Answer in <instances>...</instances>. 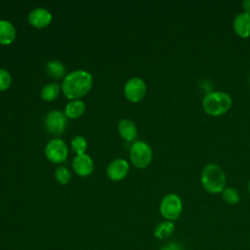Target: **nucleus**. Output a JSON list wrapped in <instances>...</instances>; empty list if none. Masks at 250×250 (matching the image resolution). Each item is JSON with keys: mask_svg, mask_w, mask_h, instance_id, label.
Here are the masks:
<instances>
[{"mask_svg": "<svg viewBox=\"0 0 250 250\" xmlns=\"http://www.w3.org/2000/svg\"><path fill=\"white\" fill-rule=\"evenodd\" d=\"M93 85L90 72L82 69L74 70L66 74L62 83V90L69 100H76L86 95Z\"/></svg>", "mask_w": 250, "mask_h": 250, "instance_id": "nucleus-1", "label": "nucleus"}, {"mask_svg": "<svg viewBox=\"0 0 250 250\" xmlns=\"http://www.w3.org/2000/svg\"><path fill=\"white\" fill-rule=\"evenodd\" d=\"M200 182L207 192L217 194L227 187V176L216 163H207L201 171Z\"/></svg>", "mask_w": 250, "mask_h": 250, "instance_id": "nucleus-2", "label": "nucleus"}, {"mask_svg": "<svg viewBox=\"0 0 250 250\" xmlns=\"http://www.w3.org/2000/svg\"><path fill=\"white\" fill-rule=\"evenodd\" d=\"M231 105V97L224 91L208 92L202 99V108L210 116H221L227 113Z\"/></svg>", "mask_w": 250, "mask_h": 250, "instance_id": "nucleus-3", "label": "nucleus"}, {"mask_svg": "<svg viewBox=\"0 0 250 250\" xmlns=\"http://www.w3.org/2000/svg\"><path fill=\"white\" fill-rule=\"evenodd\" d=\"M159 211L161 216L167 221H176L183 212V201L176 193H168L160 201Z\"/></svg>", "mask_w": 250, "mask_h": 250, "instance_id": "nucleus-4", "label": "nucleus"}, {"mask_svg": "<svg viewBox=\"0 0 250 250\" xmlns=\"http://www.w3.org/2000/svg\"><path fill=\"white\" fill-rule=\"evenodd\" d=\"M152 159V149L148 144L143 141H136L130 148V160L137 168H145L149 165Z\"/></svg>", "mask_w": 250, "mask_h": 250, "instance_id": "nucleus-5", "label": "nucleus"}, {"mask_svg": "<svg viewBox=\"0 0 250 250\" xmlns=\"http://www.w3.org/2000/svg\"><path fill=\"white\" fill-rule=\"evenodd\" d=\"M67 117L64 112L60 110L49 111L44 119V126L47 132L54 136H59L63 133L66 128Z\"/></svg>", "mask_w": 250, "mask_h": 250, "instance_id": "nucleus-6", "label": "nucleus"}, {"mask_svg": "<svg viewBox=\"0 0 250 250\" xmlns=\"http://www.w3.org/2000/svg\"><path fill=\"white\" fill-rule=\"evenodd\" d=\"M68 154L66 144L61 139H53L45 146L46 157L54 163L63 162Z\"/></svg>", "mask_w": 250, "mask_h": 250, "instance_id": "nucleus-7", "label": "nucleus"}, {"mask_svg": "<svg viewBox=\"0 0 250 250\" xmlns=\"http://www.w3.org/2000/svg\"><path fill=\"white\" fill-rule=\"evenodd\" d=\"M146 92V85L145 81L140 77L130 78L124 86L125 97L133 103L143 100Z\"/></svg>", "mask_w": 250, "mask_h": 250, "instance_id": "nucleus-8", "label": "nucleus"}, {"mask_svg": "<svg viewBox=\"0 0 250 250\" xmlns=\"http://www.w3.org/2000/svg\"><path fill=\"white\" fill-rule=\"evenodd\" d=\"M129 172V163L122 158H117L111 161L107 168L106 174L112 181H121Z\"/></svg>", "mask_w": 250, "mask_h": 250, "instance_id": "nucleus-9", "label": "nucleus"}, {"mask_svg": "<svg viewBox=\"0 0 250 250\" xmlns=\"http://www.w3.org/2000/svg\"><path fill=\"white\" fill-rule=\"evenodd\" d=\"M29 23L37 28H42L47 26L52 21V14L49 10L38 7L33 9L28 15Z\"/></svg>", "mask_w": 250, "mask_h": 250, "instance_id": "nucleus-10", "label": "nucleus"}, {"mask_svg": "<svg viewBox=\"0 0 250 250\" xmlns=\"http://www.w3.org/2000/svg\"><path fill=\"white\" fill-rule=\"evenodd\" d=\"M72 166L77 175L86 177L93 172L94 162L88 154L83 153L80 155H76L74 157L72 161Z\"/></svg>", "mask_w": 250, "mask_h": 250, "instance_id": "nucleus-11", "label": "nucleus"}, {"mask_svg": "<svg viewBox=\"0 0 250 250\" xmlns=\"http://www.w3.org/2000/svg\"><path fill=\"white\" fill-rule=\"evenodd\" d=\"M233 31L241 38L250 36V15L244 12L237 14L232 21Z\"/></svg>", "mask_w": 250, "mask_h": 250, "instance_id": "nucleus-12", "label": "nucleus"}, {"mask_svg": "<svg viewBox=\"0 0 250 250\" xmlns=\"http://www.w3.org/2000/svg\"><path fill=\"white\" fill-rule=\"evenodd\" d=\"M16 38V28L13 23L6 20H0V43L11 44Z\"/></svg>", "mask_w": 250, "mask_h": 250, "instance_id": "nucleus-13", "label": "nucleus"}, {"mask_svg": "<svg viewBox=\"0 0 250 250\" xmlns=\"http://www.w3.org/2000/svg\"><path fill=\"white\" fill-rule=\"evenodd\" d=\"M118 132H119L120 136L128 142L134 141L138 135V130H137L136 125L134 124L133 121H131L129 119H123V120L119 121Z\"/></svg>", "mask_w": 250, "mask_h": 250, "instance_id": "nucleus-14", "label": "nucleus"}, {"mask_svg": "<svg viewBox=\"0 0 250 250\" xmlns=\"http://www.w3.org/2000/svg\"><path fill=\"white\" fill-rule=\"evenodd\" d=\"M175 230V225L171 221H162L158 223L153 230V234L158 239H166L170 237Z\"/></svg>", "mask_w": 250, "mask_h": 250, "instance_id": "nucleus-15", "label": "nucleus"}, {"mask_svg": "<svg viewBox=\"0 0 250 250\" xmlns=\"http://www.w3.org/2000/svg\"><path fill=\"white\" fill-rule=\"evenodd\" d=\"M85 104L80 100H71L65 105L64 114L68 118H77L81 116L85 111Z\"/></svg>", "mask_w": 250, "mask_h": 250, "instance_id": "nucleus-16", "label": "nucleus"}, {"mask_svg": "<svg viewBox=\"0 0 250 250\" xmlns=\"http://www.w3.org/2000/svg\"><path fill=\"white\" fill-rule=\"evenodd\" d=\"M45 69H46L47 74L49 76H51L52 78H54V79L64 78L65 67L60 61H57V60L49 61L46 63Z\"/></svg>", "mask_w": 250, "mask_h": 250, "instance_id": "nucleus-17", "label": "nucleus"}, {"mask_svg": "<svg viewBox=\"0 0 250 250\" xmlns=\"http://www.w3.org/2000/svg\"><path fill=\"white\" fill-rule=\"evenodd\" d=\"M60 90H61L60 85L58 83L52 82V83H48L41 89L40 95L44 101L51 102L57 99V97L60 94Z\"/></svg>", "mask_w": 250, "mask_h": 250, "instance_id": "nucleus-18", "label": "nucleus"}, {"mask_svg": "<svg viewBox=\"0 0 250 250\" xmlns=\"http://www.w3.org/2000/svg\"><path fill=\"white\" fill-rule=\"evenodd\" d=\"M223 200L229 205H235L240 200V194L238 190L232 187H226L221 192Z\"/></svg>", "mask_w": 250, "mask_h": 250, "instance_id": "nucleus-19", "label": "nucleus"}, {"mask_svg": "<svg viewBox=\"0 0 250 250\" xmlns=\"http://www.w3.org/2000/svg\"><path fill=\"white\" fill-rule=\"evenodd\" d=\"M71 147L72 150L76 153V155H80L85 153L87 148V141L82 136H76L71 140Z\"/></svg>", "mask_w": 250, "mask_h": 250, "instance_id": "nucleus-20", "label": "nucleus"}, {"mask_svg": "<svg viewBox=\"0 0 250 250\" xmlns=\"http://www.w3.org/2000/svg\"><path fill=\"white\" fill-rule=\"evenodd\" d=\"M55 178L58 183L62 185L67 184L71 179L70 171L65 166H59L55 172Z\"/></svg>", "mask_w": 250, "mask_h": 250, "instance_id": "nucleus-21", "label": "nucleus"}, {"mask_svg": "<svg viewBox=\"0 0 250 250\" xmlns=\"http://www.w3.org/2000/svg\"><path fill=\"white\" fill-rule=\"evenodd\" d=\"M12 82L11 74L8 70L4 68H0V91L7 90Z\"/></svg>", "mask_w": 250, "mask_h": 250, "instance_id": "nucleus-22", "label": "nucleus"}, {"mask_svg": "<svg viewBox=\"0 0 250 250\" xmlns=\"http://www.w3.org/2000/svg\"><path fill=\"white\" fill-rule=\"evenodd\" d=\"M160 250H184L183 246L176 241H170L162 245Z\"/></svg>", "mask_w": 250, "mask_h": 250, "instance_id": "nucleus-23", "label": "nucleus"}, {"mask_svg": "<svg viewBox=\"0 0 250 250\" xmlns=\"http://www.w3.org/2000/svg\"><path fill=\"white\" fill-rule=\"evenodd\" d=\"M242 9L244 13L250 15V0H245L242 2Z\"/></svg>", "mask_w": 250, "mask_h": 250, "instance_id": "nucleus-24", "label": "nucleus"}, {"mask_svg": "<svg viewBox=\"0 0 250 250\" xmlns=\"http://www.w3.org/2000/svg\"><path fill=\"white\" fill-rule=\"evenodd\" d=\"M248 192L250 193V180H249V183H248Z\"/></svg>", "mask_w": 250, "mask_h": 250, "instance_id": "nucleus-25", "label": "nucleus"}, {"mask_svg": "<svg viewBox=\"0 0 250 250\" xmlns=\"http://www.w3.org/2000/svg\"><path fill=\"white\" fill-rule=\"evenodd\" d=\"M249 83H250V76H249Z\"/></svg>", "mask_w": 250, "mask_h": 250, "instance_id": "nucleus-26", "label": "nucleus"}]
</instances>
